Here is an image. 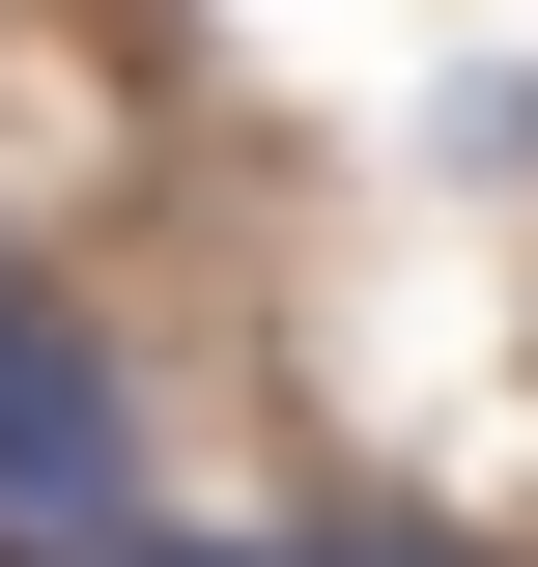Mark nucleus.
I'll use <instances>...</instances> for the list:
<instances>
[{"label":"nucleus","instance_id":"f257e3e1","mask_svg":"<svg viewBox=\"0 0 538 567\" xmlns=\"http://www.w3.org/2000/svg\"><path fill=\"white\" fill-rule=\"evenodd\" d=\"M58 483H142V398H114L85 312H29L0 341V511H58Z\"/></svg>","mask_w":538,"mask_h":567},{"label":"nucleus","instance_id":"f03ea898","mask_svg":"<svg viewBox=\"0 0 538 567\" xmlns=\"http://www.w3.org/2000/svg\"><path fill=\"white\" fill-rule=\"evenodd\" d=\"M29 312H58V284H29V256H0V341H29Z\"/></svg>","mask_w":538,"mask_h":567}]
</instances>
